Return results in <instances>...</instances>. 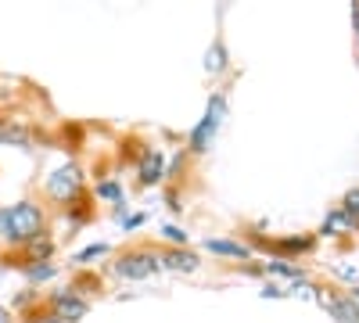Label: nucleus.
I'll list each match as a JSON object with an SVG mask.
<instances>
[{"mask_svg": "<svg viewBox=\"0 0 359 323\" xmlns=\"http://www.w3.org/2000/svg\"><path fill=\"white\" fill-rule=\"evenodd\" d=\"M0 223H4V233L11 241H33L43 226V212L33 201H18V205L0 212Z\"/></svg>", "mask_w": 359, "mask_h": 323, "instance_id": "obj_1", "label": "nucleus"}, {"mask_svg": "<svg viewBox=\"0 0 359 323\" xmlns=\"http://www.w3.org/2000/svg\"><path fill=\"white\" fill-rule=\"evenodd\" d=\"M155 270H158V255H151V252H133V255H123L115 262V273L126 280H144Z\"/></svg>", "mask_w": 359, "mask_h": 323, "instance_id": "obj_2", "label": "nucleus"}, {"mask_svg": "<svg viewBox=\"0 0 359 323\" xmlns=\"http://www.w3.org/2000/svg\"><path fill=\"white\" fill-rule=\"evenodd\" d=\"M219 123H223V101L216 97V101H208V111H205V119H201V126L191 133V151H205L208 148V140H212V133L219 130Z\"/></svg>", "mask_w": 359, "mask_h": 323, "instance_id": "obj_3", "label": "nucleus"}, {"mask_svg": "<svg viewBox=\"0 0 359 323\" xmlns=\"http://www.w3.org/2000/svg\"><path fill=\"white\" fill-rule=\"evenodd\" d=\"M79 184H83V176H79V169L76 165H62L50 180H47V191H50V198H57V201H69L76 191H79Z\"/></svg>", "mask_w": 359, "mask_h": 323, "instance_id": "obj_4", "label": "nucleus"}, {"mask_svg": "<svg viewBox=\"0 0 359 323\" xmlns=\"http://www.w3.org/2000/svg\"><path fill=\"white\" fill-rule=\"evenodd\" d=\"M54 316L62 319V323L79 319V316H86V302L76 298V295H54Z\"/></svg>", "mask_w": 359, "mask_h": 323, "instance_id": "obj_5", "label": "nucleus"}, {"mask_svg": "<svg viewBox=\"0 0 359 323\" xmlns=\"http://www.w3.org/2000/svg\"><path fill=\"white\" fill-rule=\"evenodd\" d=\"M323 305H327V312H331L334 319H341V323H359V302H352V298H320Z\"/></svg>", "mask_w": 359, "mask_h": 323, "instance_id": "obj_6", "label": "nucleus"}, {"mask_svg": "<svg viewBox=\"0 0 359 323\" xmlns=\"http://www.w3.org/2000/svg\"><path fill=\"white\" fill-rule=\"evenodd\" d=\"M158 176H162V155L158 151H147L144 162H140V180L144 184H155Z\"/></svg>", "mask_w": 359, "mask_h": 323, "instance_id": "obj_7", "label": "nucleus"}, {"mask_svg": "<svg viewBox=\"0 0 359 323\" xmlns=\"http://www.w3.org/2000/svg\"><path fill=\"white\" fill-rule=\"evenodd\" d=\"M205 248H208V252H216V255H230V259H245V255H248V248H245V245L216 241V238H212V241H205Z\"/></svg>", "mask_w": 359, "mask_h": 323, "instance_id": "obj_8", "label": "nucleus"}, {"mask_svg": "<svg viewBox=\"0 0 359 323\" xmlns=\"http://www.w3.org/2000/svg\"><path fill=\"white\" fill-rule=\"evenodd\" d=\"M165 266H172V270H198V259L191 255V252H169L165 255Z\"/></svg>", "mask_w": 359, "mask_h": 323, "instance_id": "obj_9", "label": "nucleus"}, {"mask_svg": "<svg viewBox=\"0 0 359 323\" xmlns=\"http://www.w3.org/2000/svg\"><path fill=\"white\" fill-rule=\"evenodd\" d=\"M348 216L345 212H334V216H327V223H323V233H345L348 230Z\"/></svg>", "mask_w": 359, "mask_h": 323, "instance_id": "obj_10", "label": "nucleus"}, {"mask_svg": "<svg viewBox=\"0 0 359 323\" xmlns=\"http://www.w3.org/2000/svg\"><path fill=\"white\" fill-rule=\"evenodd\" d=\"M341 212H345L348 219H359V191H348V194H345V201H341Z\"/></svg>", "mask_w": 359, "mask_h": 323, "instance_id": "obj_11", "label": "nucleus"}, {"mask_svg": "<svg viewBox=\"0 0 359 323\" xmlns=\"http://www.w3.org/2000/svg\"><path fill=\"white\" fill-rule=\"evenodd\" d=\"M223 57H226V54H223V47H212V50H208V62H205V65H208V72H219V69L226 65Z\"/></svg>", "mask_w": 359, "mask_h": 323, "instance_id": "obj_12", "label": "nucleus"}, {"mask_svg": "<svg viewBox=\"0 0 359 323\" xmlns=\"http://www.w3.org/2000/svg\"><path fill=\"white\" fill-rule=\"evenodd\" d=\"M108 252V245H94V248H86L83 255H79V262H86V259H94V255H104Z\"/></svg>", "mask_w": 359, "mask_h": 323, "instance_id": "obj_13", "label": "nucleus"}, {"mask_svg": "<svg viewBox=\"0 0 359 323\" xmlns=\"http://www.w3.org/2000/svg\"><path fill=\"white\" fill-rule=\"evenodd\" d=\"M54 270L50 266H29V277H33V280H40V277H50Z\"/></svg>", "mask_w": 359, "mask_h": 323, "instance_id": "obj_14", "label": "nucleus"}, {"mask_svg": "<svg viewBox=\"0 0 359 323\" xmlns=\"http://www.w3.org/2000/svg\"><path fill=\"white\" fill-rule=\"evenodd\" d=\"M165 233H169L176 245H184V241H187V233H184V230H176V226H165Z\"/></svg>", "mask_w": 359, "mask_h": 323, "instance_id": "obj_15", "label": "nucleus"}, {"mask_svg": "<svg viewBox=\"0 0 359 323\" xmlns=\"http://www.w3.org/2000/svg\"><path fill=\"white\" fill-rule=\"evenodd\" d=\"M101 194H104V198H118V187H115V184H104Z\"/></svg>", "mask_w": 359, "mask_h": 323, "instance_id": "obj_16", "label": "nucleus"}, {"mask_svg": "<svg viewBox=\"0 0 359 323\" xmlns=\"http://www.w3.org/2000/svg\"><path fill=\"white\" fill-rule=\"evenodd\" d=\"M352 22H355V33H359V4L352 8Z\"/></svg>", "mask_w": 359, "mask_h": 323, "instance_id": "obj_17", "label": "nucleus"}, {"mask_svg": "<svg viewBox=\"0 0 359 323\" xmlns=\"http://www.w3.org/2000/svg\"><path fill=\"white\" fill-rule=\"evenodd\" d=\"M43 323H62V319H57V316H54V319H43Z\"/></svg>", "mask_w": 359, "mask_h": 323, "instance_id": "obj_18", "label": "nucleus"}]
</instances>
